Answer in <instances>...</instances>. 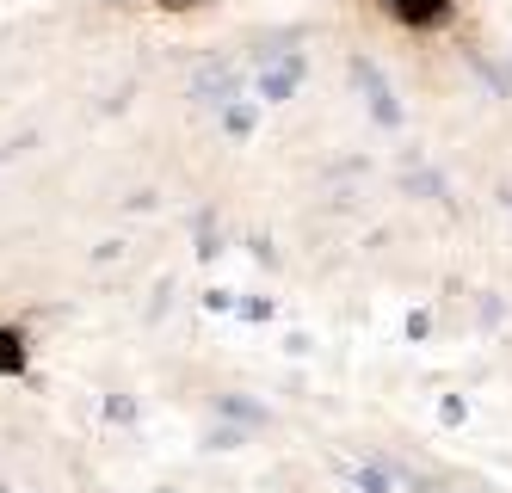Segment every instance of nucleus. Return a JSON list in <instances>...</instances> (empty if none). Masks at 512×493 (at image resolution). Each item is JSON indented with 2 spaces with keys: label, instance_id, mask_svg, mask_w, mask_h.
Here are the masks:
<instances>
[{
  "label": "nucleus",
  "instance_id": "f03ea898",
  "mask_svg": "<svg viewBox=\"0 0 512 493\" xmlns=\"http://www.w3.org/2000/svg\"><path fill=\"white\" fill-rule=\"evenodd\" d=\"M13 346H19V339H13V333H0V370H19V364H25Z\"/></svg>",
  "mask_w": 512,
  "mask_h": 493
},
{
  "label": "nucleus",
  "instance_id": "f257e3e1",
  "mask_svg": "<svg viewBox=\"0 0 512 493\" xmlns=\"http://www.w3.org/2000/svg\"><path fill=\"white\" fill-rule=\"evenodd\" d=\"M371 13H383L395 31H408V37H438V31H451L463 19V0H364Z\"/></svg>",
  "mask_w": 512,
  "mask_h": 493
}]
</instances>
